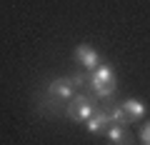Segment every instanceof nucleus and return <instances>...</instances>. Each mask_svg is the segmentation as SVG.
Here are the masks:
<instances>
[{
	"instance_id": "1",
	"label": "nucleus",
	"mask_w": 150,
	"mask_h": 145,
	"mask_svg": "<svg viewBox=\"0 0 150 145\" xmlns=\"http://www.w3.org/2000/svg\"><path fill=\"white\" fill-rule=\"evenodd\" d=\"M98 108L93 105V100L88 95H73L68 100V108H65V113H68L70 120H75V123H88V120L93 118V113H95Z\"/></svg>"
},
{
	"instance_id": "2",
	"label": "nucleus",
	"mask_w": 150,
	"mask_h": 145,
	"mask_svg": "<svg viewBox=\"0 0 150 145\" xmlns=\"http://www.w3.org/2000/svg\"><path fill=\"white\" fill-rule=\"evenodd\" d=\"M73 58L78 60V63L83 65V68L88 70V73H93V70L98 68V65L103 63L100 60V53H98L93 45H88V43H83V45H78V48L73 50Z\"/></svg>"
},
{
	"instance_id": "3",
	"label": "nucleus",
	"mask_w": 150,
	"mask_h": 145,
	"mask_svg": "<svg viewBox=\"0 0 150 145\" xmlns=\"http://www.w3.org/2000/svg\"><path fill=\"white\" fill-rule=\"evenodd\" d=\"M48 95L55 100H70L75 95V85L70 83V78H58L48 85Z\"/></svg>"
},
{
	"instance_id": "4",
	"label": "nucleus",
	"mask_w": 150,
	"mask_h": 145,
	"mask_svg": "<svg viewBox=\"0 0 150 145\" xmlns=\"http://www.w3.org/2000/svg\"><path fill=\"white\" fill-rule=\"evenodd\" d=\"M88 133H93V135H105V130H108V125H110V118H108V110L105 108H98L95 113H93V118L88 120Z\"/></svg>"
},
{
	"instance_id": "5",
	"label": "nucleus",
	"mask_w": 150,
	"mask_h": 145,
	"mask_svg": "<svg viewBox=\"0 0 150 145\" xmlns=\"http://www.w3.org/2000/svg\"><path fill=\"white\" fill-rule=\"evenodd\" d=\"M105 138L110 140V145H133V138H130V133H125L123 125H115V123L108 125Z\"/></svg>"
},
{
	"instance_id": "6",
	"label": "nucleus",
	"mask_w": 150,
	"mask_h": 145,
	"mask_svg": "<svg viewBox=\"0 0 150 145\" xmlns=\"http://www.w3.org/2000/svg\"><path fill=\"white\" fill-rule=\"evenodd\" d=\"M120 105H123V110L128 113V118H130V120H140V118H145V113H148L145 103H143V100H138V98H128V100H123Z\"/></svg>"
},
{
	"instance_id": "7",
	"label": "nucleus",
	"mask_w": 150,
	"mask_h": 145,
	"mask_svg": "<svg viewBox=\"0 0 150 145\" xmlns=\"http://www.w3.org/2000/svg\"><path fill=\"white\" fill-rule=\"evenodd\" d=\"M93 78H95V80H100V83H108V85H118V78H115V70L110 68V65L108 63H100L98 65L95 70H93L90 73Z\"/></svg>"
},
{
	"instance_id": "8",
	"label": "nucleus",
	"mask_w": 150,
	"mask_h": 145,
	"mask_svg": "<svg viewBox=\"0 0 150 145\" xmlns=\"http://www.w3.org/2000/svg\"><path fill=\"white\" fill-rule=\"evenodd\" d=\"M88 85H90V90L95 93L100 100H108V98L115 93V85H108V83H100V80H95V78L90 75V80H88Z\"/></svg>"
},
{
	"instance_id": "9",
	"label": "nucleus",
	"mask_w": 150,
	"mask_h": 145,
	"mask_svg": "<svg viewBox=\"0 0 150 145\" xmlns=\"http://www.w3.org/2000/svg\"><path fill=\"white\" fill-rule=\"evenodd\" d=\"M108 110V118H110V123H115V125H128L130 123V118H128V113L123 110V105H110V108H105Z\"/></svg>"
},
{
	"instance_id": "10",
	"label": "nucleus",
	"mask_w": 150,
	"mask_h": 145,
	"mask_svg": "<svg viewBox=\"0 0 150 145\" xmlns=\"http://www.w3.org/2000/svg\"><path fill=\"white\" fill-rule=\"evenodd\" d=\"M138 138H140V145H150V123L138 133Z\"/></svg>"
},
{
	"instance_id": "11",
	"label": "nucleus",
	"mask_w": 150,
	"mask_h": 145,
	"mask_svg": "<svg viewBox=\"0 0 150 145\" xmlns=\"http://www.w3.org/2000/svg\"><path fill=\"white\" fill-rule=\"evenodd\" d=\"M70 83H73V85H75V90H78V88H83V85H85V78H83V75H73V78H70Z\"/></svg>"
}]
</instances>
